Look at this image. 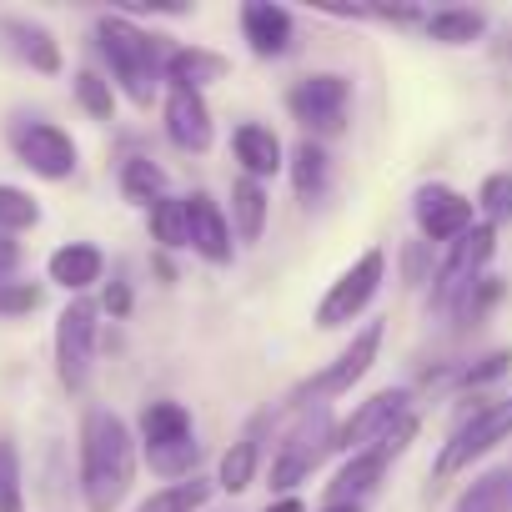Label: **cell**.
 Returning a JSON list of instances; mask_svg holds the SVG:
<instances>
[{
    "instance_id": "obj_1",
    "label": "cell",
    "mask_w": 512,
    "mask_h": 512,
    "mask_svg": "<svg viewBox=\"0 0 512 512\" xmlns=\"http://www.w3.org/2000/svg\"><path fill=\"white\" fill-rule=\"evenodd\" d=\"M136 467H141L136 427L111 407H91L81 417V502H86V512H116L136 482Z\"/></svg>"
},
{
    "instance_id": "obj_2",
    "label": "cell",
    "mask_w": 512,
    "mask_h": 512,
    "mask_svg": "<svg viewBox=\"0 0 512 512\" xmlns=\"http://www.w3.org/2000/svg\"><path fill=\"white\" fill-rule=\"evenodd\" d=\"M96 51L111 71V86L136 106V111H151L161 86H166V36H151L146 26H136L131 16H101L96 21Z\"/></svg>"
},
{
    "instance_id": "obj_3",
    "label": "cell",
    "mask_w": 512,
    "mask_h": 512,
    "mask_svg": "<svg viewBox=\"0 0 512 512\" xmlns=\"http://www.w3.org/2000/svg\"><path fill=\"white\" fill-rule=\"evenodd\" d=\"M136 442H141V457L156 477H166V482L196 477L201 442H196V422H191L186 402H176V397L146 402L141 417H136Z\"/></svg>"
},
{
    "instance_id": "obj_4",
    "label": "cell",
    "mask_w": 512,
    "mask_h": 512,
    "mask_svg": "<svg viewBox=\"0 0 512 512\" xmlns=\"http://www.w3.org/2000/svg\"><path fill=\"white\" fill-rule=\"evenodd\" d=\"M332 432H337V422H332V412L322 407V402H302L297 407V422L277 437V447H272V492H282V497H292V487H302L317 467H322V457L332 452Z\"/></svg>"
},
{
    "instance_id": "obj_5",
    "label": "cell",
    "mask_w": 512,
    "mask_h": 512,
    "mask_svg": "<svg viewBox=\"0 0 512 512\" xmlns=\"http://www.w3.org/2000/svg\"><path fill=\"white\" fill-rule=\"evenodd\" d=\"M502 442H512V397H497V402H482L472 407L442 442L437 462H432V477H457V472H472V462H482L487 452H497Z\"/></svg>"
},
{
    "instance_id": "obj_6",
    "label": "cell",
    "mask_w": 512,
    "mask_h": 512,
    "mask_svg": "<svg viewBox=\"0 0 512 512\" xmlns=\"http://www.w3.org/2000/svg\"><path fill=\"white\" fill-rule=\"evenodd\" d=\"M382 282H387V251L382 246H367L352 267H342L337 272V282L322 292V302H317V327L322 332H342V327H352L372 302H377V292H382Z\"/></svg>"
},
{
    "instance_id": "obj_7",
    "label": "cell",
    "mask_w": 512,
    "mask_h": 512,
    "mask_svg": "<svg viewBox=\"0 0 512 512\" xmlns=\"http://www.w3.org/2000/svg\"><path fill=\"white\" fill-rule=\"evenodd\" d=\"M6 141H11L16 161H21L31 176H41V181H71L76 166H81V146H76V136H71L66 126H56V121L16 116V121L6 126Z\"/></svg>"
},
{
    "instance_id": "obj_8",
    "label": "cell",
    "mask_w": 512,
    "mask_h": 512,
    "mask_svg": "<svg viewBox=\"0 0 512 512\" xmlns=\"http://www.w3.org/2000/svg\"><path fill=\"white\" fill-rule=\"evenodd\" d=\"M101 352V307L91 297H71L56 317V377L66 392H86Z\"/></svg>"
},
{
    "instance_id": "obj_9",
    "label": "cell",
    "mask_w": 512,
    "mask_h": 512,
    "mask_svg": "<svg viewBox=\"0 0 512 512\" xmlns=\"http://www.w3.org/2000/svg\"><path fill=\"white\" fill-rule=\"evenodd\" d=\"M287 111L297 126H307L312 141H332L347 131L352 116V81L342 71H312L287 91Z\"/></svg>"
},
{
    "instance_id": "obj_10",
    "label": "cell",
    "mask_w": 512,
    "mask_h": 512,
    "mask_svg": "<svg viewBox=\"0 0 512 512\" xmlns=\"http://www.w3.org/2000/svg\"><path fill=\"white\" fill-rule=\"evenodd\" d=\"M497 256V231L487 226V221H477L467 236H457L447 251H442V262L432 267V307L437 312H447L472 282H482L487 277V262Z\"/></svg>"
},
{
    "instance_id": "obj_11",
    "label": "cell",
    "mask_w": 512,
    "mask_h": 512,
    "mask_svg": "<svg viewBox=\"0 0 512 512\" xmlns=\"http://www.w3.org/2000/svg\"><path fill=\"white\" fill-rule=\"evenodd\" d=\"M382 337H387V327L382 322H367V327H357L352 332V342L322 367V372H312L302 387H297V407L312 397V402H332V397H347L372 367H377V357H382Z\"/></svg>"
},
{
    "instance_id": "obj_12",
    "label": "cell",
    "mask_w": 512,
    "mask_h": 512,
    "mask_svg": "<svg viewBox=\"0 0 512 512\" xmlns=\"http://www.w3.org/2000/svg\"><path fill=\"white\" fill-rule=\"evenodd\" d=\"M477 201L472 196H462L457 186H447V181H427V186H417V196H412V221H417V231H422V241L427 246H452L457 236H467L477 221Z\"/></svg>"
},
{
    "instance_id": "obj_13",
    "label": "cell",
    "mask_w": 512,
    "mask_h": 512,
    "mask_svg": "<svg viewBox=\"0 0 512 512\" xmlns=\"http://www.w3.org/2000/svg\"><path fill=\"white\" fill-rule=\"evenodd\" d=\"M407 412H412V392H407V387H382V392H372L367 402H357L352 417L337 422L332 452H347V457H352V452H362V447H377Z\"/></svg>"
},
{
    "instance_id": "obj_14",
    "label": "cell",
    "mask_w": 512,
    "mask_h": 512,
    "mask_svg": "<svg viewBox=\"0 0 512 512\" xmlns=\"http://www.w3.org/2000/svg\"><path fill=\"white\" fill-rule=\"evenodd\" d=\"M161 126H166V141L186 156H206L211 141H216V121H211V106L206 96L196 91H166L161 101Z\"/></svg>"
},
{
    "instance_id": "obj_15",
    "label": "cell",
    "mask_w": 512,
    "mask_h": 512,
    "mask_svg": "<svg viewBox=\"0 0 512 512\" xmlns=\"http://www.w3.org/2000/svg\"><path fill=\"white\" fill-rule=\"evenodd\" d=\"M241 41L251 46V56L262 61H282L297 46V16L277 0H246L241 6Z\"/></svg>"
},
{
    "instance_id": "obj_16",
    "label": "cell",
    "mask_w": 512,
    "mask_h": 512,
    "mask_svg": "<svg viewBox=\"0 0 512 512\" xmlns=\"http://www.w3.org/2000/svg\"><path fill=\"white\" fill-rule=\"evenodd\" d=\"M186 221H191V251L206 267H231L236 262V241H231V216L221 211V201L211 191H191L186 196Z\"/></svg>"
},
{
    "instance_id": "obj_17",
    "label": "cell",
    "mask_w": 512,
    "mask_h": 512,
    "mask_svg": "<svg viewBox=\"0 0 512 512\" xmlns=\"http://www.w3.org/2000/svg\"><path fill=\"white\" fill-rule=\"evenodd\" d=\"M0 36H6L11 56L26 61L36 76H61L66 56H61V41H56L51 26H41L31 16H0Z\"/></svg>"
},
{
    "instance_id": "obj_18",
    "label": "cell",
    "mask_w": 512,
    "mask_h": 512,
    "mask_svg": "<svg viewBox=\"0 0 512 512\" xmlns=\"http://www.w3.org/2000/svg\"><path fill=\"white\" fill-rule=\"evenodd\" d=\"M231 156H236L241 176H251V181H272L277 171H287V146L262 121H241L231 131Z\"/></svg>"
},
{
    "instance_id": "obj_19",
    "label": "cell",
    "mask_w": 512,
    "mask_h": 512,
    "mask_svg": "<svg viewBox=\"0 0 512 512\" xmlns=\"http://www.w3.org/2000/svg\"><path fill=\"white\" fill-rule=\"evenodd\" d=\"M46 277L71 292V297H86L101 277H106V251L96 241H66L51 251V262H46Z\"/></svg>"
},
{
    "instance_id": "obj_20",
    "label": "cell",
    "mask_w": 512,
    "mask_h": 512,
    "mask_svg": "<svg viewBox=\"0 0 512 512\" xmlns=\"http://www.w3.org/2000/svg\"><path fill=\"white\" fill-rule=\"evenodd\" d=\"M161 76H166V91H196V96H206V86H216V81L231 76V61L221 51H211V46H171Z\"/></svg>"
},
{
    "instance_id": "obj_21",
    "label": "cell",
    "mask_w": 512,
    "mask_h": 512,
    "mask_svg": "<svg viewBox=\"0 0 512 512\" xmlns=\"http://www.w3.org/2000/svg\"><path fill=\"white\" fill-rule=\"evenodd\" d=\"M392 462H397V457H392L387 447H362V452H352V457L337 467V477L327 482V502H367V497L382 487V477H387Z\"/></svg>"
},
{
    "instance_id": "obj_22",
    "label": "cell",
    "mask_w": 512,
    "mask_h": 512,
    "mask_svg": "<svg viewBox=\"0 0 512 512\" xmlns=\"http://www.w3.org/2000/svg\"><path fill=\"white\" fill-rule=\"evenodd\" d=\"M287 176H292V191L302 196V201H322L327 196V186H332V156H327V146L322 141H297L292 151H287Z\"/></svg>"
},
{
    "instance_id": "obj_23",
    "label": "cell",
    "mask_w": 512,
    "mask_h": 512,
    "mask_svg": "<svg viewBox=\"0 0 512 512\" xmlns=\"http://www.w3.org/2000/svg\"><path fill=\"white\" fill-rule=\"evenodd\" d=\"M267 216H272L267 186L251 181V176H236V181H231V231H236L241 241H262Z\"/></svg>"
},
{
    "instance_id": "obj_24",
    "label": "cell",
    "mask_w": 512,
    "mask_h": 512,
    "mask_svg": "<svg viewBox=\"0 0 512 512\" xmlns=\"http://www.w3.org/2000/svg\"><path fill=\"white\" fill-rule=\"evenodd\" d=\"M116 181H121V196H126L131 206H146V211H151L161 196H171V176H166V166L151 161V156H126L121 171H116Z\"/></svg>"
},
{
    "instance_id": "obj_25",
    "label": "cell",
    "mask_w": 512,
    "mask_h": 512,
    "mask_svg": "<svg viewBox=\"0 0 512 512\" xmlns=\"http://www.w3.org/2000/svg\"><path fill=\"white\" fill-rule=\"evenodd\" d=\"M452 512H512V467H487L477 472L457 497Z\"/></svg>"
},
{
    "instance_id": "obj_26",
    "label": "cell",
    "mask_w": 512,
    "mask_h": 512,
    "mask_svg": "<svg viewBox=\"0 0 512 512\" xmlns=\"http://www.w3.org/2000/svg\"><path fill=\"white\" fill-rule=\"evenodd\" d=\"M422 31H427L437 46H472V41H482L487 16L472 11V6H442V11H432V16L422 21Z\"/></svg>"
},
{
    "instance_id": "obj_27",
    "label": "cell",
    "mask_w": 512,
    "mask_h": 512,
    "mask_svg": "<svg viewBox=\"0 0 512 512\" xmlns=\"http://www.w3.org/2000/svg\"><path fill=\"white\" fill-rule=\"evenodd\" d=\"M146 231L161 251H191V221H186V196H161L146 211Z\"/></svg>"
},
{
    "instance_id": "obj_28",
    "label": "cell",
    "mask_w": 512,
    "mask_h": 512,
    "mask_svg": "<svg viewBox=\"0 0 512 512\" xmlns=\"http://www.w3.org/2000/svg\"><path fill=\"white\" fill-rule=\"evenodd\" d=\"M256 472H262V442L256 437H241L221 452V467H216V487L221 492H246L256 482Z\"/></svg>"
},
{
    "instance_id": "obj_29",
    "label": "cell",
    "mask_w": 512,
    "mask_h": 512,
    "mask_svg": "<svg viewBox=\"0 0 512 512\" xmlns=\"http://www.w3.org/2000/svg\"><path fill=\"white\" fill-rule=\"evenodd\" d=\"M211 487H216V482H206V477L166 482V487H156L151 497H141L136 512H201V507L211 502Z\"/></svg>"
},
{
    "instance_id": "obj_30",
    "label": "cell",
    "mask_w": 512,
    "mask_h": 512,
    "mask_svg": "<svg viewBox=\"0 0 512 512\" xmlns=\"http://www.w3.org/2000/svg\"><path fill=\"white\" fill-rule=\"evenodd\" d=\"M31 226H41V201L26 186L0 181V236H21Z\"/></svg>"
},
{
    "instance_id": "obj_31",
    "label": "cell",
    "mask_w": 512,
    "mask_h": 512,
    "mask_svg": "<svg viewBox=\"0 0 512 512\" xmlns=\"http://www.w3.org/2000/svg\"><path fill=\"white\" fill-rule=\"evenodd\" d=\"M71 91H76V106L91 116V121H116V86L101 76V71H76V81H71Z\"/></svg>"
},
{
    "instance_id": "obj_32",
    "label": "cell",
    "mask_w": 512,
    "mask_h": 512,
    "mask_svg": "<svg viewBox=\"0 0 512 512\" xmlns=\"http://www.w3.org/2000/svg\"><path fill=\"white\" fill-rule=\"evenodd\" d=\"M502 297H507V287H502L497 277H482V282H472V287H467V292L447 307V312L457 317V327H477V322H482V317L502 302Z\"/></svg>"
},
{
    "instance_id": "obj_33",
    "label": "cell",
    "mask_w": 512,
    "mask_h": 512,
    "mask_svg": "<svg viewBox=\"0 0 512 512\" xmlns=\"http://www.w3.org/2000/svg\"><path fill=\"white\" fill-rule=\"evenodd\" d=\"M477 211H482V221L497 231V226H512V171H492V176H482V186H477Z\"/></svg>"
},
{
    "instance_id": "obj_34",
    "label": "cell",
    "mask_w": 512,
    "mask_h": 512,
    "mask_svg": "<svg viewBox=\"0 0 512 512\" xmlns=\"http://www.w3.org/2000/svg\"><path fill=\"white\" fill-rule=\"evenodd\" d=\"M0 512H26V477H21V447L0 437Z\"/></svg>"
},
{
    "instance_id": "obj_35",
    "label": "cell",
    "mask_w": 512,
    "mask_h": 512,
    "mask_svg": "<svg viewBox=\"0 0 512 512\" xmlns=\"http://www.w3.org/2000/svg\"><path fill=\"white\" fill-rule=\"evenodd\" d=\"M507 372H512V352L497 347V352H482L477 362L457 367V387H462V392H472V387H492V382H502Z\"/></svg>"
},
{
    "instance_id": "obj_36",
    "label": "cell",
    "mask_w": 512,
    "mask_h": 512,
    "mask_svg": "<svg viewBox=\"0 0 512 512\" xmlns=\"http://www.w3.org/2000/svg\"><path fill=\"white\" fill-rule=\"evenodd\" d=\"M41 307V287L36 282H0V317H31Z\"/></svg>"
},
{
    "instance_id": "obj_37",
    "label": "cell",
    "mask_w": 512,
    "mask_h": 512,
    "mask_svg": "<svg viewBox=\"0 0 512 512\" xmlns=\"http://www.w3.org/2000/svg\"><path fill=\"white\" fill-rule=\"evenodd\" d=\"M21 262H26V251H21V241H16V236H0V282H16Z\"/></svg>"
},
{
    "instance_id": "obj_38",
    "label": "cell",
    "mask_w": 512,
    "mask_h": 512,
    "mask_svg": "<svg viewBox=\"0 0 512 512\" xmlns=\"http://www.w3.org/2000/svg\"><path fill=\"white\" fill-rule=\"evenodd\" d=\"M101 312H111V317H131V287H126L121 277H111V287H106V297H101Z\"/></svg>"
},
{
    "instance_id": "obj_39",
    "label": "cell",
    "mask_w": 512,
    "mask_h": 512,
    "mask_svg": "<svg viewBox=\"0 0 512 512\" xmlns=\"http://www.w3.org/2000/svg\"><path fill=\"white\" fill-rule=\"evenodd\" d=\"M262 512H307V502H302V497L292 492V497H277V502H267Z\"/></svg>"
},
{
    "instance_id": "obj_40",
    "label": "cell",
    "mask_w": 512,
    "mask_h": 512,
    "mask_svg": "<svg viewBox=\"0 0 512 512\" xmlns=\"http://www.w3.org/2000/svg\"><path fill=\"white\" fill-rule=\"evenodd\" d=\"M322 512H362V502H327Z\"/></svg>"
}]
</instances>
